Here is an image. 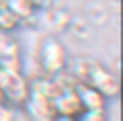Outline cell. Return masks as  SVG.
<instances>
[{"label":"cell","instance_id":"6da1fadb","mask_svg":"<svg viewBox=\"0 0 123 121\" xmlns=\"http://www.w3.org/2000/svg\"><path fill=\"white\" fill-rule=\"evenodd\" d=\"M68 51L60 39L55 37H45L39 47V66L45 76H55L57 72L68 68Z\"/></svg>","mask_w":123,"mask_h":121},{"label":"cell","instance_id":"7a4b0ae2","mask_svg":"<svg viewBox=\"0 0 123 121\" xmlns=\"http://www.w3.org/2000/svg\"><path fill=\"white\" fill-rule=\"evenodd\" d=\"M86 84L94 86L98 92H103L107 99L119 95V78L115 76L109 68H105V66H101V64H94V66H92V70L88 72Z\"/></svg>","mask_w":123,"mask_h":121},{"label":"cell","instance_id":"3957f363","mask_svg":"<svg viewBox=\"0 0 123 121\" xmlns=\"http://www.w3.org/2000/svg\"><path fill=\"white\" fill-rule=\"evenodd\" d=\"M23 109H25L23 113L29 121H51L55 117L53 101L47 99V96L37 95V92H31V90H29V96H27Z\"/></svg>","mask_w":123,"mask_h":121},{"label":"cell","instance_id":"277c9868","mask_svg":"<svg viewBox=\"0 0 123 121\" xmlns=\"http://www.w3.org/2000/svg\"><path fill=\"white\" fill-rule=\"evenodd\" d=\"M53 109H55V115L78 119V115L82 113V105H80V99L76 95V86L60 90V95L53 99Z\"/></svg>","mask_w":123,"mask_h":121},{"label":"cell","instance_id":"5b68a950","mask_svg":"<svg viewBox=\"0 0 123 121\" xmlns=\"http://www.w3.org/2000/svg\"><path fill=\"white\" fill-rule=\"evenodd\" d=\"M76 95L80 99L82 111H101L107 107V96L103 92H98L94 86L86 82H78L76 84Z\"/></svg>","mask_w":123,"mask_h":121},{"label":"cell","instance_id":"8992f818","mask_svg":"<svg viewBox=\"0 0 123 121\" xmlns=\"http://www.w3.org/2000/svg\"><path fill=\"white\" fill-rule=\"evenodd\" d=\"M29 90L31 92H37V95H41V96H47V99L53 101L57 95H60L62 88L53 82L51 76H39V78H35V80H31V82H29Z\"/></svg>","mask_w":123,"mask_h":121},{"label":"cell","instance_id":"52a82bcc","mask_svg":"<svg viewBox=\"0 0 123 121\" xmlns=\"http://www.w3.org/2000/svg\"><path fill=\"white\" fill-rule=\"evenodd\" d=\"M4 8H8L18 21H25V19H31L35 14V6L31 4L29 0H2Z\"/></svg>","mask_w":123,"mask_h":121},{"label":"cell","instance_id":"ba28073f","mask_svg":"<svg viewBox=\"0 0 123 121\" xmlns=\"http://www.w3.org/2000/svg\"><path fill=\"white\" fill-rule=\"evenodd\" d=\"M94 64H97V62L88 60V57H78V60H74V64H72L70 74L78 80V82H86L88 72L92 70V66H94Z\"/></svg>","mask_w":123,"mask_h":121},{"label":"cell","instance_id":"9c48e42d","mask_svg":"<svg viewBox=\"0 0 123 121\" xmlns=\"http://www.w3.org/2000/svg\"><path fill=\"white\" fill-rule=\"evenodd\" d=\"M2 56H18V43L4 31H0V57Z\"/></svg>","mask_w":123,"mask_h":121},{"label":"cell","instance_id":"30bf717a","mask_svg":"<svg viewBox=\"0 0 123 121\" xmlns=\"http://www.w3.org/2000/svg\"><path fill=\"white\" fill-rule=\"evenodd\" d=\"M18 19L14 17L12 13H10L8 8H0V31H4V33H10V31H14L18 27Z\"/></svg>","mask_w":123,"mask_h":121},{"label":"cell","instance_id":"8fae6325","mask_svg":"<svg viewBox=\"0 0 123 121\" xmlns=\"http://www.w3.org/2000/svg\"><path fill=\"white\" fill-rule=\"evenodd\" d=\"M76 121H109V113L105 109H101V111H82Z\"/></svg>","mask_w":123,"mask_h":121},{"label":"cell","instance_id":"7c38bea8","mask_svg":"<svg viewBox=\"0 0 123 121\" xmlns=\"http://www.w3.org/2000/svg\"><path fill=\"white\" fill-rule=\"evenodd\" d=\"M14 115H17L14 107H10L4 101H0V121H14Z\"/></svg>","mask_w":123,"mask_h":121},{"label":"cell","instance_id":"4fadbf2b","mask_svg":"<svg viewBox=\"0 0 123 121\" xmlns=\"http://www.w3.org/2000/svg\"><path fill=\"white\" fill-rule=\"evenodd\" d=\"M51 121H76L74 117H64V115H55Z\"/></svg>","mask_w":123,"mask_h":121},{"label":"cell","instance_id":"5bb4252c","mask_svg":"<svg viewBox=\"0 0 123 121\" xmlns=\"http://www.w3.org/2000/svg\"><path fill=\"white\" fill-rule=\"evenodd\" d=\"M14 121H29V119L25 117V113H18V111H17V115H14Z\"/></svg>","mask_w":123,"mask_h":121},{"label":"cell","instance_id":"9a60e30c","mask_svg":"<svg viewBox=\"0 0 123 121\" xmlns=\"http://www.w3.org/2000/svg\"><path fill=\"white\" fill-rule=\"evenodd\" d=\"M29 2H31L33 6H35V8H39V6H43V2H45V0H29Z\"/></svg>","mask_w":123,"mask_h":121},{"label":"cell","instance_id":"2e32d148","mask_svg":"<svg viewBox=\"0 0 123 121\" xmlns=\"http://www.w3.org/2000/svg\"><path fill=\"white\" fill-rule=\"evenodd\" d=\"M2 6H4V4H2V0H0V8H2Z\"/></svg>","mask_w":123,"mask_h":121}]
</instances>
